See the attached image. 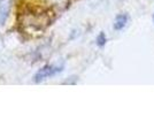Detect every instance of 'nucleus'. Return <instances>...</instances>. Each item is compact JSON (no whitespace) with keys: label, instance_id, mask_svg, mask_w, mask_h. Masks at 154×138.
Listing matches in <instances>:
<instances>
[{"label":"nucleus","instance_id":"1","mask_svg":"<svg viewBox=\"0 0 154 138\" xmlns=\"http://www.w3.org/2000/svg\"><path fill=\"white\" fill-rule=\"evenodd\" d=\"M62 70V67L59 66H45L44 68H42L35 76V81L36 82H42L44 79L48 78V77H52L54 76L55 74H58Z\"/></svg>","mask_w":154,"mask_h":138},{"label":"nucleus","instance_id":"2","mask_svg":"<svg viewBox=\"0 0 154 138\" xmlns=\"http://www.w3.org/2000/svg\"><path fill=\"white\" fill-rule=\"evenodd\" d=\"M128 23V15L127 14H119L114 21V29L115 30H122Z\"/></svg>","mask_w":154,"mask_h":138},{"label":"nucleus","instance_id":"3","mask_svg":"<svg viewBox=\"0 0 154 138\" xmlns=\"http://www.w3.org/2000/svg\"><path fill=\"white\" fill-rule=\"evenodd\" d=\"M9 11V1L8 0H0V23L6 20V16Z\"/></svg>","mask_w":154,"mask_h":138},{"label":"nucleus","instance_id":"4","mask_svg":"<svg viewBox=\"0 0 154 138\" xmlns=\"http://www.w3.org/2000/svg\"><path fill=\"white\" fill-rule=\"evenodd\" d=\"M105 43H106V37H105L103 33H100L99 37L97 38V44L99 46H103V45H105Z\"/></svg>","mask_w":154,"mask_h":138},{"label":"nucleus","instance_id":"5","mask_svg":"<svg viewBox=\"0 0 154 138\" xmlns=\"http://www.w3.org/2000/svg\"><path fill=\"white\" fill-rule=\"evenodd\" d=\"M153 21H154V14H153Z\"/></svg>","mask_w":154,"mask_h":138}]
</instances>
